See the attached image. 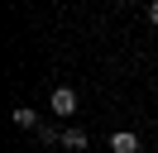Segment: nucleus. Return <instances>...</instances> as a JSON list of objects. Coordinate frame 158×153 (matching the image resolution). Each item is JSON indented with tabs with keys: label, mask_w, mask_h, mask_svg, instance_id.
Wrapping results in <instances>:
<instances>
[{
	"label": "nucleus",
	"mask_w": 158,
	"mask_h": 153,
	"mask_svg": "<svg viewBox=\"0 0 158 153\" xmlns=\"http://www.w3.org/2000/svg\"><path fill=\"white\" fill-rule=\"evenodd\" d=\"M53 115H62V120L77 115V91H72V86H58V91H53Z\"/></svg>",
	"instance_id": "obj_1"
},
{
	"label": "nucleus",
	"mask_w": 158,
	"mask_h": 153,
	"mask_svg": "<svg viewBox=\"0 0 158 153\" xmlns=\"http://www.w3.org/2000/svg\"><path fill=\"white\" fill-rule=\"evenodd\" d=\"M110 153H139V139H134L129 129H120L115 139H110Z\"/></svg>",
	"instance_id": "obj_2"
},
{
	"label": "nucleus",
	"mask_w": 158,
	"mask_h": 153,
	"mask_svg": "<svg viewBox=\"0 0 158 153\" xmlns=\"http://www.w3.org/2000/svg\"><path fill=\"white\" fill-rule=\"evenodd\" d=\"M62 143H67V148H86V134L81 129H62Z\"/></svg>",
	"instance_id": "obj_3"
},
{
	"label": "nucleus",
	"mask_w": 158,
	"mask_h": 153,
	"mask_svg": "<svg viewBox=\"0 0 158 153\" xmlns=\"http://www.w3.org/2000/svg\"><path fill=\"white\" fill-rule=\"evenodd\" d=\"M10 120H15V124H19V129H34V110H29V105H19V110H15V115H10Z\"/></svg>",
	"instance_id": "obj_4"
},
{
	"label": "nucleus",
	"mask_w": 158,
	"mask_h": 153,
	"mask_svg": "<svg viewBox=\"0 0 158 153\" xmlns=\"http://www.w3.org/2000/svg\"><path fill=\"white\" fill-rule=\"evenodd\" d=\"M148 19H153V24H158V0H153V5H148Z\"/></svg>",
	"instance_id": "obj_5"
}]
</instances>
